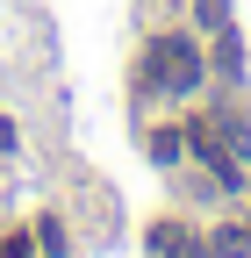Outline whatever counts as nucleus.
<instances>
[{"label":"nucleus","instance_id":"1","mask_svg":"<svg viewBox=\"0 0 251 258\" xmlns=\"http://www.w3.org/2000/svg\"><path fill=\"white\" fill-rule=\"evenodd\" d=\"M144 64H151V86H165V93L201 86V57H194V43H179V36H158Z\"/></svg>","mask_w":251,"mask_h":258},{"label":"nucleus","instance_id":"2","mask_svg":"<svg viewBox=\"0 0 251 258\" xmlns=\"http://www.w3.org/2000/svg\"><path fill=\"white\" fill-rule=\"evenodd\" d=\"M151 251H158V258H215L208 237H194L186 222H158V230H151Z\"/></svg>","mask_w":251,"mask_h":258},{"label":"nucleus","instance_id":"3","mask_svg":"<svg viewBox=\"0 0 251 258\" xmlns=\"http://www.w3.org/2000/svg\"><path fill=\"white\" fill-rule=\"evenodd\" d=\"M208 251H215V258H251V230H215Z\"/></svg>","mask_w":251,"mask_h":258},{"label":"nucleus","instance_id":"4","mask_svg":"<svg viewBox=\"0 0 251 258\" xmlns=\"http://www.w3.org/2000/svg\"><path fill=\"white\" fill-rule=\"evenodd\" d=\"M151 158L172 165V158H179V129H151Z\"/></svg>","mask_w":251,"mask_h":258},{"label":"nucleus","instance_id":"5","mask_svg":"<svg viewBox=\"0 0 251 258\" xmlns=\"http://www.w3.org/2000/svg\"><path fill=\"white\" fill-rule=\"evenodd\" d=\"M36 244H43V251H65V222L43 215V222H36Z\"/></svg>","mask_w":251,"mask_h":258},{"label":"nucleus","instance_id":"6","mask_svg":"<svg viewBox=\"0 0 251 258\" xmlns=\"http://www.w3.org/2000/svg\"><path fill=\"white\" fill-rule=\"evenodd\" d=\"M201 22L208 29H230V0H201Z\"/></svg>","mask_w":251,"mask_h":258},{"label":"nucleus","instance_id":"7","mask_svg":"<svg viewBox=\"0 0 251 258\" xmlns=\"http://www.w3.org/2000/svg\"><path fill=\"white\" fill-rule=\"evenodd\" d=\"M8 144H15V122H8V115H0V151H8Z\"/></svg>","mask_w":251,"mask_h":258}]
</instances>
